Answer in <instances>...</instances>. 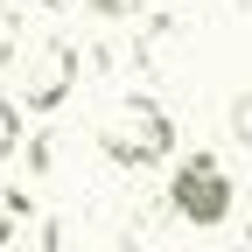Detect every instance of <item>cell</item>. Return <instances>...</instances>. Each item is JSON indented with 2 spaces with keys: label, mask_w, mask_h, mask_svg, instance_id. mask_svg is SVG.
Masks as SVG:
<instances>
[{
  "label": "cell",
  "mask_w": 252,
  "mask_h": 252,
  "mask_svg": "<svg viewBox=\"0 0 252 252\" xmlns=\"http://www.w3.org/2000/svg\"><path fill=\"white\" fill-rule=\"evenodd\" d=\"M98 140H105V161L112 168H161L175 154V119L154 98H119L105 112V126H98Z\"/></svg>",
  "instance_id": "obj_1"
},
{
  "label": "cell",
  "mask_w": 252,
  "mask_h": 252,
  "mask_svg": "<svg viewBox=\"0 0 252 252\" xmlns=\"http://www.w3.org/2000/svg\"><path fill=\"white\" fill-rule=\"evenodd\" d=\"M168 217H182V224H196V231H210V224L231 217V175H224L217 154L175 161V175H168Z\"/></svg>",
  "instance_id": "obj_2"
},
{
  "label": "cell",
  "mask_w": 252,
  "mask_h": 252,
  "mask_svg": "<svg viewBox=\"0 0 252 252\" xmlns=\"http://www.w3.org/2000/svg\"><path fill=\"white\" fill-rule=\"evenodd\" d=\"M77 70H84L77 42H70V35H42L35 49H28V70H21V84H14V105H21V112H56L63 98H70Z\"/></svg>",
  "instance_id": "obj_3"
},
{
  "label": "cell",
  "mask_w": 252,
  "mask_h": 252,
  "mask_svg": "<svg viewBox=\"0 0 252 252\" xmlns=\"http://www.w3.org/2000/svg\"><path fill=\"white\" fill-rule=\"evenodd\" d=\"M28 217V189H14V182H0V252H7V238H14V224Z\"/></svg>",
  "instance_id": "obj_4"
},
{
  "label": "cell",
  "mask_w": 252,
  "mask_h": 252,
  "mask_svg": "<svg viewBox=\"0 0 252 252\" xmlns=\"http://www.w3.org/2000/svg\"><path fill=\"white\" fill-rule=\"evenodd\" d=\"M21 56V14H14V0H0V70Z\"/></svg>",
  "instance_id": "obj_5"
},
{
  "label": "cell",
  "mask_w": 252,
  "mask_h": 252,
  "mask_svg": "<svg viewBox=\"0 0 252 252\" xmlns=\"http://www.w3.org/2000/svg\"><path fill=\"white\" fill-rule=\"evenodd\" d=\"M14 147H21V105H14V98H0V161H7Z\"/></svg>",
  "instance_id": "obj_6"
},
{
  "label": "cell",
  "mask_w": 252,
  "mask_h": 252,
  "mask_svg": "<svg viewBox=\"0 0 252 252\" xmlns=\"http://www.w3.org/2000/svg\"><path fill=\"white\" fill-rule=\"evenodd\" d=\"M231 133H238V140L252 147V84L238 91V98H231Z\"/></svg>",
  "instance_id": "obj_7"
},
{
  "label": "cell",
  "mask_w": 252,
  "mask_h": 252,
  "mask_svg": "<svg viewBox=\"0 0 252 252\" xmlns=\"http://www.w3.org/2000/svg\"><path fill=\"white\" fill-rule=\"evenodd\" d=\"M238 7H252V0H238Z\"/></svg>",
  "instance_id": "obj_8"
}]
</instances>
